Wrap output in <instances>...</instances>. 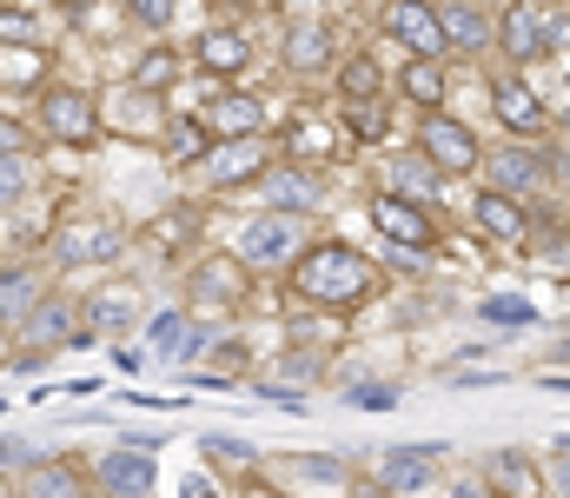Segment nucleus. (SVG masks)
Here are the masks:
<instances>
[{
	"label": "nucleus",
	"instance_id": "1",
	"mask_svg": "<svg viewBox=\"0 0 570 498\" xmlns=\"http://www.w3.org/2000/svg\"><path fill=\"white\" fill-rule=\"evenodd\" d=\"M285 286L312 313H358V306L379 300L385 273L358 246H345V240H305V253L285 266Z\"/></svg>",
	"mask_w": 570,
	"mask_h": 498
},
{
	"label": "nucleus",
	"instance_id": "2",
	"mask_svg": "<svg viewBox=\"0 0 570 498\" xmlns=\"http://www.w3.org/2000/svg\"><path fill=\"white\" fill-rule=\"evenodd\" d=\"M67 345H94V332H87V300L47 286V293L33 300V313L20 320V352H13V365L33 372V365H47V359L67 352Z\"/></svg>",
	"mask_w": 570,
	"mask_h": 498
},
{
	"label": "nucleus",
	"instance_id": "3",
	"mask_svg": "<svg viewBox=\"0 0 570 498\" xmlns=\"http://www.w3.org/2000/svg\"><path fill=\"white\" fill-rule=\"evenodd\" d=\"M33 120H40V134H47L53 147H100V140H107L100 100H94L87 87H67V80H53V87L40 94Z\"/></svg>",
	"mask_w": 570,
	"mask_h": 498
},
{
	"label": "nucleus",
	"instance_id": "4",
	"mask_svg": "<svg viewBox=\"0 0 570 498\" xmlns=\"http://www.w3.org/2000/svg\"><path fill=\"white\" fill-rule=\"evenodd\" d=\"M253 273H285L298 253H305V213H259V219H246V233H239V246H233Z\"/></svg>",
	"mask_w": 570,
	"mask_h": 498
},
{
	"label": "nucleus",
	"instance_id": "5",
	"mask_svg": "<svg viewBox=\"0 0 570 498\" xmlns=\"http://www.w3.org/2000/svg\"><path fill=\"white\" fill-rule=\"evenodd\" d=\"M246 293H253V266H246L239 253H206V260H193V273H186V306L233 313V306H246Z\"/></svg>",
	"mask_w": 570,
	"mask_h": 498
},
{
	"label": "nucleus",
	"instance_id": "6",
	"mask_svg": "<svg viewBox=\"0 0 570 498\" xmlns=\"http://www.w3.org/2000/svg\"><path fill=\"white\" fill-rule=\"evenodd\" d=\"M419 154L438 166V179H471V173L484 166L478 134H471L464 120H451L444 107H438V114H425V127H419Z\"/></svg>",
	"mask_w": 570,
	"mask_h": 498
},
{
	"label": "nucleus",
	"instance_id": "7",
	"mask_svg": "<svg viewBox=\"0 0 570 498\" xmlns=\"http://www.w3.org/2000/svg\"><path fill=\"white\" fill-rule=\"evenodd\" d=\"M379 27H385L392 47H405V60H444V53H451V47H444V20H438L431 0H385Z\"/></svg>",
	"mask_w": 570,
	"mask_h": 498
},
{
	"label": "nucleus",
	"instance_id": "8",
	"mask_svg": "<svg viewBox=\"0 0 570 498\" xmlns=\"http://www.w3.org/2000/svg\"><path fill=\"white\" fill-rule=\"evenodd\" d=\"M498 47H504L518 67H531V60H544V53H558V47H564V27H558L551 13H538V7H524V0H511V13L498 20Z\"/></svg>",
	"mask_w": 570,
	"mask_h": 498
},
{
	"label": "nucleus",
	"instance_id": "9",
	"mask_svg": "<svg viewBox=\"0 0 570 498\" xmlns=\"http://www.w3.org/2000/svg\"><path fill=\"white\" fill-rule=\"evenodd\" d=\"M94 486H100L107 498H153V486H159L153 439H140V446H114V452L94 466Z\"/></svg>",
	"mask_w": 570,
	"mask_h": 498
},
{
	"label": "nucleus",
	"instance_id": "10",
	"mask_svg": "<svg viewBox=\"0 0 570 498\" xmlns=\"http://www.w3.org/2000/svg\"><path fill=\"white\" fill-rule=\"evenodd\" d=\"M53 260L60 266H114L120 253H127V233L114 226V219H73V226H60L53 233Z\"/></svg>",
	"mask_w": 570,
	"mask_h": 498
},
{
	"label": "nucleus",
	"instance_id": "11",
	"mask_svg": "<svg viewBox=\"0 0 570 498\" xmlns=\"http://www.w3.org/2000/svg\"><path fill=\"white\" fill-rule=\"evenodd\" d=\"M372 226H379L392 246H412V253L438 246V226H431V213L419 206V199H405V193H372Z\"/></svg>",
	"mask_w": 570,
	"mask_h": 498
},
{
	"label": "nucleus",
	"instance_id": "12",
	"mask_svg": "<svg viewBox=\"0 0 570 498\" xmlns=\"http://www.w3.org/2000/svg\"><path fill=\"white\" fill-rule=\"evenodd\" d=\"M193 60H199V74L233 80V74H246V67H253V33H246V27H233V20H219V27L193 33Z\"/></svg>",
	"mask_w": 570,
	"mask_h": 498
},
{
	"label": "nucleus",
	"instance_id": "13",
	"mask_svg": "<svg viewBox=\"0 0 570 498\" xmlns=\"http://www.w3.org/2000/svg\"><path fill=\"white\" fill-rule=\"evenodd\" d=\"M471 219H478V233H484V240H498V246H524V240H531V213H524V199H518V193L484 186V193L471 199Z\"/></svg>",
	"mask_w": 570,
	"mask_h": 498
},
{
	"label": "nucleus",
	"instance_id": "14",
	"mask_svg": "<svg viewBox=\"0 0 570 498\" xmlns=\"http://www.w3.org/2000/svg\"><path fill=\"white\" fill-rule=\"evenodd\" d=\"M266 173V140L259 134H246V140H213L206 147V179H213V193H233L239 179H259Z\"/></svg>",
	"mask_w": 570,
	"mask_h": 498
},
{
	"label": "nucleus",
	"instance_id": "15",
	"mask_svg": "<svg viewBox=\"0 0 570 498\" xmlns=\"http://www.w3.org/2000/svg\"><path fill=\"white\" fill-rule=\"evenodd\" d=\"M20 498H94V486H87V472H80L73 459L33 452V459L20 466Z\"/></svg>",
	"mask_w": 570,
	"mask_h": 498
},
{
	"label": "nucleus",
	"instance_id": "16",
	"mask_svg": "<svg viewBox=\"0 0 570 498\" xmlns=\"http://www.w3.org/2000/svg\"><path fill=\"white\" fill-rule=\"evenodd\" d=\"M199 120L213 127V140H246V134H259V127H266V107H259V94L219 87V94L206 100V114H199Z\"/></svg>",
	"mask_w": 570,
	"mask_h": 498
},
{
	"label": "nucleus",
	"instance_id": "17",
	"mask_svg": "<svg viewBox=\"0 0 570 498\" xmlns=\"http://www.w3.org/2000/svg\"><path fill=\"white\" fill-rule=\"evenodd\" d=\"M259 193H266V206H279V213H312L318 206V173L312 166H266L259 179H253Z\"/></svg>",
	"mask_w": 570,
	"mask_h": 498
},
{
	"label": "nucleus",
	"instance_id": "18",
	"mask_svg": "<svg viewBox=\"0 0 570 498\" xmlns=\"http://www.w3.org/2000/svg\"><path fill=\"white\" fill-rule=\"evenodd\" d=\"M47 293V273L33 260H13L0 266V332H20V320L33 313V300Z\"/></svg>",
	"mask_w": 570,
	"mask_h": 498
},
{
	"label": "nucleus",
	"instance_id": "19",
	"mask_svg": "<svg viewBox=\"0 0 570 498\" xmlns=\"http://www.w3.org/2000/svg\"><path fill=\"white\" fill-rule=\"evenodd\" d=\"M285 67H292V74H325V67H338L332 27H325V20H298V27L285 33Z\"/></svg>",
	"mask_w": 570,
	"mask_h": 498
},
{
	"label": "nucleus",
	"instance_id": "20",
	"mask_svg": "<svg viewBox=\"0 0 570 498\" xmlns=\"http://www.w3.org/2000/svg\"><path fill=\"white\" fill-rule=\"evenodd\" d=\"M431 472H438V452L431 446H399V452H385V466H379V486L392 498H412L431 486Z\"/></svg>",
	"mask_w": 570,
	"mask_h": 498
},
{
	"label": "nucleus",
	"instance_id": "21",
	"mask_svg": "<svg viewBox=\"0 0 570 498\" xmlns=\"http://www.w3.org/2000/svg\"><path fill=\"white\" fill-rule=\"evenodd\" d=\"M438 20H444V47H458V53H484V47L498 40V27H491V13H484L478 0H458V7H438Z\"/></svg>",
	"mask_w": 570,
	"mask_h": 498
},
{
	"label": "nucleus",
	"instance_id": "22",
	"mask_svg": "<svg viewBox=\"0 0 570 498\" xmlns=\"http://www.w3.org/2000/svg\"><path fill=\"white\" fill-rule=\"evenodd\" d=\"M491 114H498L511 134H538V127H544V100H538L518 74H504V80L491 87Z\"/></svg>",
	"mask_w": 570,
	"mask_h": 498
},
{
	"label": "nucleus",
	"instance_id": "23",
	"mask_svg": "<svg viewBox=\"0 0 570 498\" xmlns=\"http://www.w3.org/2000/svg\"><path fill=\"white\" fill-rule=\"evenodd\" d=\"M478 173H491V186H498V193H518V199H531V193L544 186V173H551V166L538 160V154H524V147H504L498 160H484Z\"/></svg>",
	"mask_w": 570,
	"mask_h": 498
},
{
	"label": "nucleus",
	"instance_id": "24",
	"mask_svg": "<svg viewBox=\"0 0 570 498\" xmlns=\"http://www.w3.org/2000/svg\"><path fill=\"white\" fill-rule=\"evenodd\" d=\"M206 147H213V127H206L199 114H179V120L159 127V154H166V166H199Z\"/></svg>",
	"mask_w": 570,
	"mask_h": 498
},
{
	"label": "nucleus",
	"instance_id": "25",
	"mask_svg": "<svg viewBox=\"0 0 570 498\" xmlns=\"http://www.w3.org/2000/svg\"><path fill=\"white\" fill-rule=\"evenodd\" d=\"M484 486L498 498H544V479H538V466H531L524 452H498V459L484 466Z\"/></svg>",
	"mask_w": 570,
	"mask_h": 498
},
{
	"label": "nucleus",
	"instance_id": "26",
	"mask_svg": "<svg viewBox=\"0 0 570 498\" xmlns=\"http://www.w3.org/2000/svg\"><path fill=\"white\" fill-rule=\"evenodd\" d=\"M399 94H405L412 107L438 114V107H444V94H451V80H444V60H405V74H399Z\"/></svg>",
	"mask_w": 570,
	"mask_h": 498
},
{
	"label": "nucleus",
	"instance_id": "27",
	"mask_svg": "<svg viewBox=\"0 0 570 498\" xmlns=\"http://www.w3.org/2000/svg\"><path fill=\"white\" fill-rule=\"evenodd\" d=\"M345 100H385V74H379L372 53L338 60V107H345Z\"/></svg>",
	"mask_w": 570,
	"mask_h": 498
},
{
	"label": "nucleus",
	"instance_id": "28",
	"mask_svg": "<svg viewBox=\"0 0 570 498\" xmlns=\"http://www.w3.org/2000/svg\"><path fill=\"white\" fill-rule=\"evenodd\" d=\"M134 320H140L134 293H100V300H87V332H94V339H107V332H127Z\"/></svg>",
	"mask_w": 570,
	"mask_h": 498
},
{
	"label": "nucleus",
	"instance_id": "29",
	"mask_svg": "<svg viewBox=\"0 0 570 498\" xmlns=\"http://www.w3.org/2000/svg\"><path fill=\"white\" fill-rule=\"evenodd\" d=\"M33 193V160L27 154H0V213H13Z\"/></svg>",
	"mask_w": 570,
	"mask_h": 498
},
{
	"label": "nucleus",
	"instance_id": "30",
	"mask_svg": "<svg viewBox=\"0 0 570 498\" xmlns=\"http://www.w3.org/2000/svg\"><path fill=\"white\" fill-rule=\"evenodd\" d=\"M173 74H179V53H166V47H146L134 60V87H153V94H166Z\"/></svg>",
	"mask_w": 570,
	"mask_h": 498
},
{
	"label": "nucleus",
	"instance_id": "31",
	"mask_svg": "<svg viewBox=\"0 0 570 498\" xmlns=\"http://www.w3.org/2000/svg\"><path fill=\"white\" fill-rule=\"evenodd\" d=\"M186 233H199V219H193V206H179V213H166V219H153V226H146L140 240H146V246H159V253H173V246H179Z\"/></svg>",
	"mask_w": 570,
	"mask_h": 498
},
{
	"label": "nucleus",
	"instance_id": "32",
	"mask_svg": "<svg viewBox=\"0 0 570 498\" xmlns=\"http://www.w3.org/2000/svg\"><path fill=\"white\" fill-rule=\"evenodd\" d=\"M127 20H134L140 33H166V27L179 20V0H127Z\"/></svg>",
	"mask_w": 570,
	"mask_h": 498
},
{
	"label": "nucleus",
	"instance_id": "33",
	"mask_svg": "<svg viewBox=\"0 0 570 498\" xmlns=\"http://www.w3.org/2000/svg\"><path fill=\"white\" fill-rule=\"evenodd\" d=\"M0 47H40V20L27 7H0Z\"/></svg>",
	"mask_w": 570,
	"mask_h": 498
},
{
	"label": "nucleus",
	"instance_id": "34",
	"mask_svg": "<svg viewBox=\"0 0 570 498\" xmlns=\"http://www.w3.org/2000/svg\"><path fill=\"white\" fill-rule=\"evenodd\" d=\"M345 127L358 140H379L385 134V100H345Z\"/></svg>",
	"mask_w": 570,
	"mask_h": 498
},
{
	"label": "nucleus",
	"instance_id": "35",
	"mask_svg": "<svg viewBox=\"0 0 570 498\" xmlns=\"http://www.w3.org/2000/svg\"><path fill=\"white\" fill-rule=\"evenodd\" d=\"M285 140H292V160H298V154H305V160H325V154H332V134H325V127H312V120H298Z\"/></svg>",
	"mask_w": 570,
	"mask_h": 498
},
{
	"label": "nucleus",
	"instance_id": "36",
	"mask_svg": "<svg viewBox=\"0 0 570 498\" xmlns=\"http://www.w3.org/2000/svg\"><path fill=\"white\" fill-rule=\"evenodd\" d=\"M392 179H399V193H405V186H431V179H438V166H431L425 154H412V160L392 166Z\"/></svg>",
	"mask_w": 570,
	"mask_h": 498
},
{
	"label": "nucleus",
	"instance_id": "37",
	"mask_svg": "<svg viewBox=\"0 0 570 498\" xmlns=\"http://www.w3.org/2000/svg\"><path fill=\"white\" fill-rule=\"evenodd\" d=\"M0 154H27V127L20 120H0Z\"/></svg>",
	"mask_w": 570,
	"mask_h": 498
},
{
	"label": "nucleus",
	"instance_id": "38",
	"mask_svg": "<svg viewBox=\"0 0 570 498\" xmlns=\"http://www.w3.org/2000/svg\"><path fill=\"white\" fill-rule=\"evenodd\" d=\"M305 479H318V486H345V472L325 466V459H305Z\"/></svg>",
	"mask_w": 570,
	"mask_h": 498
},
{
	"label": "nucleus",
	"instance_id": "39",
	"mask_svg": "<svg viewBox=\"0 0 570 498\" xmlns=\"http://www.w3.org/2000/svg\"><path fill=\"white\" fill-rule=\"evenodd\" d=\"M451 498H498V492H491L484 479H458V486H451Z\"/></svg>",
	"mask_w": 570,
	"mask_h": 498
},
{
	"label": "nucleus",
	"instance_id": "40",
	"mask_svg": "<svg viewBox=\"0 0 570 498\" xmlns=\"http://www.w3.org/2000/svg\"><path fill=\"white\" fill-rule=\"evenodd\" d=\"M179 498H213V486H206V479H186V492Z\"/></svg>",
	"mask_w": 570,
	"mask_h": 498
},
{
	"label": "nucleus",
	"instance_id": "41",
	"mask_svg": "<svg viewBox=\"0 0 570 498\" xmlns=\"http://www.w3.org/2000/svg\"><path fill=\"white\" fill-rule=\"evenodd\" d=\"M239 498H285V492H273V486H246Z\"/></svg>",
	"mask_w": 570,
	"mask_h": 498
},
{
	"label": "nucleus",
	"instance_id": "42",
	"mask_svg": "<svg viewBox=\"0 0 570 498\" xmlns=\"http://www.w3.org/2000/svg\"><path fill=\"white\" fill-rule=\"evenodd\" d=\"M558 492L570 498V459H564V466H558Z\"/></svg>",
	"mask_w": 570,
	"mask_h": 498
},
{
	"label": "nucleus",
	"instance_id": "43",
	"mask_svg": "<svg viewBox=\"0 0 570 498\" xmlns=\"http://www.w3.org/2000/svg\"><path fill=\"white\" fill-rule=\"evenodd\" d=\"M0 498H20V486H13V492H0Z\"/></svg>",
	"mask_w": 570,
	"mask_h": 498
},
{
	"label": "nucleus",
	"instance_id": "44",
	"mask_svg": "<svg viewBox=\"0 0 570 498\" xmlns=\"http://www.w3.org/2000/svg\"><path fill=\"white\" fill-rule=\"evenodd\" d=\"M564 127H570V114H564Z\"/></svg>",
	"mask_w": 570,
	"mask_h": 498
},
{
	"label": "nucleus",
	"instance_id": "45",
	"mask_svg": "<svg viewBox=\"0 0 570 498\" xmlns=\"http://www.w3.org/2000/svg\"><path fill=\"white\" fill-rule=\"evenodd\" d=\"M94 498H107V492H94Z\"/></svg>",
	"mask_w": 570,
	"mask_h": 498
}]
</instances>
